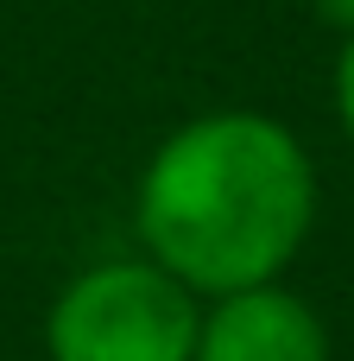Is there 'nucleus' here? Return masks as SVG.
Returning a JSON list of instances; mask_svg holds the SVG:
<instances>
[{"label": "nucleus", "mask_w": 354, "mask_h": 361, "mask_svg": "<svg viewBox=\"0 0 354 361\" xmlns=\"http://www.w3.org/2000/svg\"><path fill=\"white\" fill-rule=\"evenodd\" d=\"M317 222V165L304 140L253 108L184 121L139 171L133 228L146 260L196 298L279 279Z\"/></svg>", "instance_id": "obj_1"}, {"label": "nucleus", "mask_w": 354, "mask_h": 361, "mask_svg": "<svg viewBox=\"0 0 354 361\" xmlns=\"http://www.w3.org/2000/svg\"><path fill=\"white\" fill-rule=\"evenodd\" d=\"M203 298L158 260H101L76 273L51 317V361H190Z\"/></svg>", "instance_id": "obj_2"}, {"label": "nucleus", "mask_w": 354, "mask_h": 361, "mask_svg": "<svg viewBox=\"0 0 354 361\" xmlns=\"http://www.w3.org/2000/svg\"><path fill=\"white\" fill-rule=\"evenodd\" d=\"M190 361H329V330L310 311V298L266 279L209 298Z\"/></svg>", "instance_id": "obj_3"}, {"label": "nucleus", "mask_w": 354, "mask_h": 361, "mask_svg": "<svg viewBox=\"0 0 354 361\" xmlns=\"http://www.w3.org/2000/svg\"><path fill=\"white\" fill-rule=\"evenodd\" d=\"M336 121H342V133L354 140V32H342V51H336Z\"/></svg>", "instance_id": "obj_4"}, {"label": "nucleus", "mask_w": 354, "mask_h": 361, "mask_svg": "<svg viewBox=\"0 0 354 361\" xmlns=\"http://www.w3.org/2000/svg\"><path fill=\"white\" fill-rule=\"evenodd\" d=\"M310 6H317V19H329V25L354 32V0H310Z\"/></svg>", "instance_id": "obj_5"}]
</instances>
